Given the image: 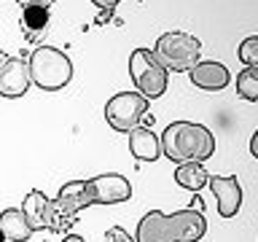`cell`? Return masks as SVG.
Here are the masks:
<instances>
[{
	"mask_svg": "<svg viewBox=\"0 0 258 242\" xmlns=\"http://www.w3.org/2000/svg\"><path fill=\"white\" fill-rule=\"evenodd\" d=\"M46 3H54V0H46Z\"/></svg>",
	"mask_w": 258,
	"mask_h": 242,
	"instance_id": "cell-24",
	"label": "cell"
},
{
	"mask_svg": "<svg viewBox=\"0 0 258 242\" xmlns=\"http://www.w3.org/2000/svg\"><path fill=\"white\" fill-rule=\"evenodd\" d=\"M129 76L135 81L137 94L145 97V100H156L167 92V81L169 73L159 65V59L153 56L151 48H135L129 54Z\"/></svg>",
	"mask_w": 258,
	"mask_h": 242,
	"instance_id": "cell-5",
	"label": "cell"
},
{
	"mask_svg": "<svg viewBox=\"0 0 258 242\" xmlns=\"http://www.w3.org/2000/svg\"><path fill=\"white\" fill-rule=\"evenodd\" d=\"M0 242H6V237H3V231H0Z\"/></svg>",
	"mask_w": 258,
	"mask_h": 242,
	"instance_id": "cell-23",
	"label": "cell"
},
{
	"mask_svg": "<svg viewBox=\"0 0 258 242\" xmlns=\"http://www.w3.org/2000/svg\"><path fill=\"white\" fill-rule=\"evenodd\" d=\"M237 94L247 102H258V68H245L237 76Z\"/></svg>",
	"mask_w": 258,
	"mask_h": 242,
	"instance_id": "cell-17",
	"label": "cell"
},
{
	"mask_svg": "<svg viewBox=\"0 0 258 242\" xmlns=\"http://www.w3.org/2000/svg\"><path fill=\"white\" fill-rule=\"evenodd\" d=\"M0 231L8 242H27L32 237V229L30 223L24 221L22 210L19 207H6L0 213Z\"/></svg>",
	"mask_w": 258,
	"mask_h": 242,
	"instance_id": "cell-15",
	"label": "cell"
},
{
	"mask_svg": "<svg viewBox=\"0 0 258 242\" xmlns=\"http://www.w3.org/2000/svg\"><path fill=\"white\" fill-rule=\"evenodd\" d=\"M62 242H86V239H84V237H78V234H64Z\"/></svg>",
	"mask_w": 258,
	"mask_h": 242,
	"instance_id": "cell-22",
	"label": "cell"
},
{
	"mask_svg": "<svg viewBox=\"0 0 258 242\" xmlns=\"http://www.w3.org/2000/svg\"><path fill=\"white\" fill-rule=\"evenodd\" d=\"M22 215L24 221L30 223L32 231H43V229H51V221H54V202L46 197L40 189H32L22 202Z\"/></svg>",
	"mask_w": 258,
	"mask_h": 242,
	"instance_id": "cell-11",
	"label": "cell"
},
{
	"mask_svg": "<svg viewBox=\"0 0 258 242\" xmlns=\"http://www.w3.org/2000/svg\"><path fill=\"white\" fill-rule=\"evenodd\" d=\"M207 231V221L202 210L185 207L167 215L161 210H151L137 223L135 242H199Z\"/></svg>",
	"mask_w": 258,
	"mask_h": 242,
	"instance_id": "cell-1",
	"label": "cell"
},
{
	"mask_svg": "<svg viewBox=\"0 0 258 242\" xmlns=\"http://www.w3.org/2000/svg\"><path fill=\"white\" fill-rule=\"evenodd\" d=\"M30 89V68L24 56H11L0 51V97L19 100Z\"/></svg>",
	"mask_w": 258,
	"mask_h": 242,
	"instance_id": "cell-8",
	"label": "cell"
},
{
	"mask_svg": "<svg viewBox=\"0 0 258 242\" xmlns=\"http://www.w3.org/2000/svg\"><path fill=\"white\" fill-rule=\"evenodd\" d=\"M250 153L258 159V132H253V137H250Z\"/></svg>",
	"mask_w": 258,
	"mask_h": 242,
	"instance_id": "cell-21",
	"label": "cell"
},
{
	"mask_svg": "<svg viewBox=\"0 0 258 242\" xmlns=\"http://www.w3.org/2000/svg\"><path fill=\"white\" fill-rule=\"evenodd\" d=\"M145 116H148V100L137 92H118L105 102V121L116 132H132L135 127L143 124Z\"/></svg>",
	"mask_w": 258,
	"mask_h": 242,
	"instance_id": "cell-7",
	"label": "cell"
},
{
	"mask_svg": "<svg viewBox=\"0 0 258 242\" xmlns=\"http://www.w3.org/2000/svg\"><path fill=\"white\" fill-rule=\"evenodd\" d=\"M105 242H135V237L124 229V226H110V229L105 231Z\"/></svg>",
	"mask_w": 258,
	"mask_h": 242,
	"instance_id": "cell-19",
	"label": "cell"
},
{
	"mask_svg": "<svg viewBox=\"0 0 258 242\" xmlns=\"http://www.w3.org/2000/svg\"><path fill=\"white\" fill-rule=\"evenodd\" d=\"M137 3H143V0H137Z\"/></svg>",
	"mask_w": 258,
	"mask_h": 242,
	"instance_id": "cell-25",
	"label": "cell"
},
{
	"mask_svg": "<svg viewBox=\"0 0 258 242\" xmlns=\"http://www.w3.org/2000/svg\"><path fill=\"white\" fill-rule=\"evenodd\" d=\"M153 56L167 73H188L197 62H202V43L188 32L172 30L156 40Z\"/></svg>",
	"mask_w": 258,
	"mask_h": 242,
	"instance_id": "cell-4",
	"label": "cell"
},
{
	"mask_svg": "<svg viewBox=\"0 0 258 242\" xmlns=\"http://www.w3.org/2000/svg\"><path fill=\"white\" fill-rule=\"evenodd\" d=\"M207 177H210V172L205 169L202 161H183V164H177V169H175V183L180 186V189L194 191V194L205 189Z\"/></svg>",
	"mask_w": 258,
	"mask_h": 242,
	"instance_id": "cell-16",
	"label": "cell"
},
{
	"mask_svg": "<svg viewBox=\"0 0 258 242\" xmlns=\"http://www.w3.org/2000/svg\"><path fill=\"white\" fill-rule=\"evenodd\" d=\"M161 156H167L175 164L183 161H205L215 153V135L205 124L197 121H172L159 137Z\"/></svg>",
	"mask_w": 258,
	"mask_h": 242,
	"instance_id": "cell-2",
	"label": "cell"
},
{
	"mask_svg": "<svg viewBox=\"0 0 258 242\" xmlns=\"http://www.w3.org/2000/svg\"><path fill=\"white\" fill-rule=\"evenodd\" d=\"M89 194H92V205H118L132 199V183L118 172H102L89 177Z\"/></svg>",
	"mask_w": 258,
	"mask_h": 242,
	"instance_id": "cell-9",
	"label": "cell"
},
{
	"mask_svg": "<svg viewBox=\"0 0 258 242\" xmlns=\"http://www.w3.org/2000/svg\"><path fill=\"white\" fill-rule=\"evenodd\" d=\"M27 68H30V84H35L43 92H59L73 78L70 56L62 48L46 43L32 48V54L27 56Z\"/></svg>",
	"mask_w": 258,
	"mask_h": 242,
	"instance_id": "cell-3",
	"label": "cell"
},
{
	"mask_svg": "<svg viewBox=\"0 0 258 242\" xmlns=\"http://www.w3.org/2000/svg\"><path fill=\"white\" fill-rule=\"evenodd\" d=\"M54 202V221H51V231L68 234V229L78 221V213L84 207L92 205V194H89V180L76 177L59 186Z\"/></svg>",
	"mask_w": 258,
	"mask_h": 242,
	"instance_id": "cell-6",
	"label": "cell"
},
{
	"mask_svg": "<svg viewBox=\"0 0 258 242\" xmlns=\"http://www.w3.org/2000/svg\"><path fill=\"white\" fill-rule=\"evenodd\" d=\"M48 19H51V11H48V6H43V3L22 6V19H19L22 35L27 38L30 43H38V40L48 32Z\"/></svg>",
	"mask_w": 258,
	"mask_h": 242,
	"instance_id": "cell-13",
	"label": "cell"
},
{
	"mask_svg": "<svg viewBox=\"0 0 258 242\" xmlns=\"http://www.w3.org/2000/svg\"><path fill=\"white\" fill-rule=\"evenodd\" d=\"M188 76H191V84L202 89V92H221V89L229 86V81H231V73L226 65L221 62H197L194 68L188 70Z\"/></svg>",
	"mask_w": 258,
	"mask_h": 242,
	"instance_id": "cell-12",
	"label": "cell"
},
{
	"mask_svg": "<svg viewBox=\"0 0 258 242\" xmlns=\"http://www.w3.org/2000/svg\"><path fill=\"white\" fill-rule=\"evenodd\" d=\"M129 135V151L137 161H156L161 156V143H159V135L153 132L148 124H140L135 127Z\"/></svg>",
	"mask_w": 258,
	"mask_h": 242,
	"instance_id": "cell-14",
	"label": "cell"
},
{
	"mask_svg": "<svg viewBox=\"0 0 258 242\" xmlns=\"http://www.w3.org/2000/svg\"><path fill=\"white\" fill-rule=\"evenodd\" d=\"M92 3H94L97 8H100V11H102V14H105V11H108V14H110V11H113V8H116V6L121 3V0H92Z\"/></svg>",
	"mask_w": 258,
	"mask_h": 242,
	"instance_id": "cell-20",
	"label": "cell"
},
{
	"mask_svg": "<svg viewBox=\"0 0 258 242\" xmlns=\"http://www.w3.org/2000/svg\"><path fill=\"white\" fill-rule=\"evenodd\" d=\"M210 191L218 199V213L221 218H234L242 207V186L237 177H221V175H210L207 177Z\"/></svg>",
	"mask_w": 258,
	"mask_h": 242,
	"instance_id": "cell-10",
	"label": "cell"
},
{
	"mask_svg": "<svg viewBox=\"0 0 258 242\" xmlns=\"http://www.w3.org/2000/svg\"><path fill=\"white\" fill-rule=\"evenodd\" d=\"M237 56L245 68H258V35H250L239 43Z\"/></svg>",
	"mask_w": 258,
	"mask_h": 242,
	"instance_id": "cell-18",
	"label": "cell"
}]
</instances>
